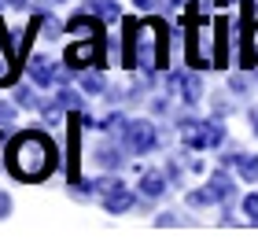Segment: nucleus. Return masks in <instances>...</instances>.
<instances>
[{
	"mask_svg": "<svg viewBox=\"0 0 258 247\" xmlns=\"http://www.w3.org/2000/svg\"><path fill=\"white\" fill-rule=\"evenodd\" d=\"M8 166L19 181H44L48 173L59 166V155H55V144L41 129L33 133H22L15 144H11V155H8Z\"/></svg>",
	"mask_w": 258,
	"mask_h": 247,
	"instance_id": "f257e3e1",
	"label": "nucleus"
},
{
	"mask_svg": "<svg viewBox=\"0 0 258 247\" xmlns=\"http://www.w3.org/2000/svg\"><path fill=\"white\" fill-rule=\"evenodd\" d=\"M210 44H214V26H207V19L192 15V30H188V67L192 70H214V52H210Z\"/></svg>",
	"mask_w": 258,
	"mask_h": 247,
	"instance_id": "f03ea898",
	"label": "nucleus"
},
{
	"mask_svg": "<svg viewBox=\"0 0 258 247\" xmlns=\"http://www.w3.org/2000/svg\"><path fill=\"white\" fill-rule=\"evenodd\" d=\"M181 140H184V148H192V151L218 148V144H225V126H221V118L214 114V118H207V122H196V129H188V133H181Z\"/></svg>",
	"mask_w": 258,
	"mask_h": 247,
	"instance_id": "7ed1b4c3",
	"label": "nucleus"
},
{
	"mask_svg": "<svg viewBox=\"0 0 258 247\" xmlns=\"http://www.w3.org/2000/svg\"><path fill=\"white\" fill-rule=\"evenodd\" d=\"M122 137H125V148L137 151V155H148V151L159 148V129H155V122H148V118L129 122Z\"/></svg>",
	"mask_w": 258,
	"mask_h": 247,
	"instance_id": "20e7f679",
	"label": "nucleus"
},
{
	"mask_svg": "<svg viewBox=\"0 0 258 247\" xmlns=\"http://www.w3.org/2000/svg\"><path fill=\"white\" fill-rule=\"evenodd\" d=\"M67 70H81V67H100V37H81L78 44H70L63 52Z\"/></svg>",
	"mask_w": 258,
	"mask_h": 247,
	"instance_id": "39448f33",
	"label": "nucleus"
},
{
	"mask_svg": "<svg viewBox=\"0 0 258 247\" xmlns=\"http://www.w3.org/2000/svg\"><path fill=\"white\" fill-rule=\"evenodd\" d=\"M221 166H236L240 181H247V184L258 181V155H251V151H236V148H229L225 155H221Z\"/></svg>",
	"mask_w": 258,
	"mask_h": 247,
	"instance_id": "423d86ee",
	"label": "nucleus"
},
{
	"mask_svg": "<svg viewBox=\"0 0 258 247\" xmlns=\"http://www.w3.org/2000/svg\"><path fill=\"white\" fill-rule=\"evenodd\" d=\"M170 89H177V96L188 103V107H196L199 100H203V81H199V70H192V74H170Z\"/></svg>",
	"mask_w": 258,
	"mask_h": 247,
	"instance_id": "0eeeda50",
	"label": "nucleus"
},
{
	"mask_svg": "<svg viewBox=\"0 0 258 247\" xmlns=\"http://www.w3.org/2000/svg\"><path fill=\"white\" fill-rule=\"evenodd\" d=\"M207 188H210V192H214V199H218V203H232V199H236V177H232V173H229L225 166L210 173Z\"/></svg>",
	"mask_w": 258,
	"mask_h": 247,
	"instance_id": "6e6552de",
	"label": "nucleus"
},
{
	"mask_svg": "<svg viewBox=\"0 0 258 247\" xmlns=\"http://www.w3.org/2000/svg\"><path fill=\"white\" fill-rule=\"evenodd\" d=\"M166 188H170V177H166V173H159V170H144V173H140V181H137L140 199H159V196H166Z\"/></svg>",
	"mask_w": 258,
	"mask_h": 247,
	"instance_id": "1a4fd4ad",
	"label": "nucleus"
},
{
	"mask_svg": "<svg viewBox=\"0 0 258 247\" xmlns=\"http://www.w3.org/2000/svg\"><path fill=\"white\" fill-rule=\"evenodd\" d=\"M229 67V19L214 22V70Z\"/></svg>",
	"mask_w": 258,
	"mask_h": 247,
	"instance_id": "9d476101",
	"label": "nucleus"
},
{
	"mask_svg": "<svg viewBox=\"0 0 258 247\" xmlns=\"http://www.w3.org/2000/svg\"><path fill=\"white\" fill-rule=\"evenodd\" d=\"M129 207H133V192H129L122 181L103 196V210H107V214H122V210H129Z\"/></svg>",
	"mask_w": 258,
	"mask_h": 247,
	"instance_id": "9b49d317",
	"label": "nucleus"
},
{
	"mask_svg": "<svg viewBox=\"0 0 258 247\" xmlns=\"http://www.w3.org/2000/svg\"><path fill=\"white\" fill-rule=\"evenodd\" d=\"M85 11H92V15L103 19V22H118L122 19L118 0H85Z\"/></svg>",
	"mask_w": 258,
	"mask_h": 247,
	"instance_id": "f8f14e48",
	"label": "nucleus"
},
{
	"mask_svg": "<svg viewBox=\"0 0 258 247\" xmlns=\"http://www.w3.org/2000/svg\"><path fill=\"white\" fill-rule=\"evenodd\" d=\"M96 162H100L103 170H122L125 155H122L118 144H100V148H96Z\"/></svg>",
	"mask_w": 258,
	"mask_h": 247,
	"instance_id": "ddd939ff",
	"label": "nucleus"
},
{
	"mask_svg": "<svg viewBox=\"0 0 258 247\" xmlns=\"http://www.w3.org/2000/svg\"><path fill=\"white\" fill-rule=\"evenodd\" d=\"M30 78L37 81V85H52V81H55V70H52V63L44 59V55H33V59H30Z\"/></svg>",
	"mask_w": 258,
	"mask_h": 247,
	"instance_id": "4468645a",
	"label": "nucleus"
},
{
	"mask_svg": "<svg viewBox=\"0 0 258 247\" xmlns=\"http://www.w3.org/2000/svg\"><path fill=\"white\" fill-rule=\"evenodd\" d=\"M125 126H129V122H125V114H118V111H111L107 118L100 122V129H107V133H125Z\"/></svg>",
	"mask_w": 258,
	"mask_h": 247,
	"instance_id": "2eb2a0df",
	"label": "nucleus"
},
{
	"mask_svg": "<svg viewBox=\"0 0 258 247\" xmlns=\"http://www.w3.org/2000/svg\"><path fill=\"white\" fill-rule=\"evenodd\" d=\"M247 89H251V81H247V70L240 67V74H232V78H229V92H236V96H247Z\"/></svg>",
	"mask_w": 258,
	"mask_h": 247,
	"instance_id": "dca6fc26",
	"label": "nucleus"
},
{
	"mask_svg": "<svg viewBox=\"0 0 258 247\" xmlns=\"http://www.w3.org/2000/svg\"><path fill=\"white\" fill-rule=\"evenodd\" d=\"M210 203H218L210 188H196V192H188V207H210Z\"/></svg>",
	"mask_w": 258,
	"mask_h": 247,
	"instance_id": "f3484780",
	"label": "nucleus"
},
{
	"mask_svg": "<svg viewBox=\"0 0 258 247\" xmlns=\"http://www.w3.org/2000/svg\"><path fill=\"white\" fill-rule=\"evenodd\" d=\"M251 67H258V19L251 26V37H247V70Z\"/></svg>",
	"mask_w": 258,
	"mask_h": 247,
	"instance_id": "a211bd4d",
	"label": "nucleus"
},
{
	"mask_svg": "<svg viewBox=\"0 0 258 247\" xmlns=\"http://www.w3.org/2000/svg\"><path fill=\"white\" fill-rule=\"evenodd\" d=\"M55 100H59L63 107H70V111H81V107H85V103H81V96H78L74 89H59V96H55Z\"/></svg>",
	"mask_w": 258,
	"mask_h": 247,
	"instance_id": "6ab92c4d",
	"label": "nucleus"
},
{
	"mask_svg": "<svg viewBox=\"0 0 258 247\" xmlns=\"http://www.w3.org/2000/svg\"><path fill=\"white\" fill-rule=\"evenodd\" d=\"M166 177H170V184H177V188H181V181H184V166H181V155L166 162Z\"/></svg>",
	"mask_w": 258,
	"mask_h": 247,
	"instance_id": "aec40b11",
	"label": "nucleus"
},
{
	"mask_svg": "<svg viewBox=\"0 0 258 247\" xmlns=\"http://www.w3.org/2000/svg\"><path fill=\"white\" fill-rule=\"evenodd\" d=\"M243 214L251 218V225H258V192H251V196H243Z\"/></svg>",
	"mask_w": 258,
	"mask_h": 247,
	"instance_id": "412c9836",
	"label": "nucleus"
},
{
	"mask_svg": "<svg viewBox=\"0 0 258 247\" xmlns=\"http://www.w3.org/2000/svg\"><path fill=\"white\" fill-rule=\"evenodd\" d=\"M81 89L85 92H103V78L100 74H81Z\"/></svg>",
	"mask_w": 258,
	"mask_h": 247,
	"instance_id": "4be33fe9",
	"label": "nucleus"
},
{
	"mask_svg": "<svg viewBox=\"0 0 258 247\" xmlns=\"http://www.w3.org/2000/svg\"><path fill=\"white\" fill-rule=\"evenodd\" d=\"M210 103H214V114L221 118V114H229L232 111V103L225 100V92H214V96H210Z\"/></svg>",
	"mask_w": 258,
	"mask_h": 247,
	"instance_id": "5701e85b",
	"label": "nucleus"
},
{
	"mask_svg": "<svg viewBox=\"0 0 258 247\" xmlns=\"http://www.w3.org/2000/svg\"><path fill=\"white\" fill-rule=\"evenodd\" d=\"M15 103H19V107H37V96H33L30 89H19L15 92Z\"/></svg>",
	"mask_w": 258,
	"mask_h": 247,
	"instance_id": "b1692460",
	"label": "nucleus"
},
{
	"mask_svg": "<svg viewBox=\"0 0 258 247\" xmlns=\"http://www.w3.org/2000/svg\"><path fill=\"white\" fill-rule=\"evenodd\" d=\"M15 107H19V103H0V126L15 122Z\"/></svg>",
	"mask_w": 258,
	"mask_h": 247,
	"instance_id": "393cba45",
	"label": "nucleus"
},
{
	"mask_svg": "<svg viewBox=\"0 0 258 247\" xmlns=\"http://www.w3.org/2000/svg\"><path fill=\"white\" fill-rule=\"evenodd\" d=\"M177 221H181V218H177V210H166V214H159V218H155V225H159V229H166V225H177Z\"/></svg>",
	"mask_w": 258,
	"mask_h": 247,
	"instance_id": "a878e982",
	"label": "nucleus"
},
{
	"mask_svg": "<svg viewBox=\"0 0 258 247\" xmlns=\"http://www.w3.org/2000/svg\"><path fill=\"white\" fill-rule=\"evenodd\" d=\"M133 4H137L140 11H159V8H162V0H133Z\"/></svg>",
	"mask_w": 258,
	"mask_h": 247,
	"instance_id": "bb28decb",
	"label": "nucleus"
},
{
	"mask_svg": "<svg viewBox=\"0 0 258 247\" xmlns=\"http://www.w3.org/2000/svg\"><path fill=\"white\" fill-rule=\"evenodd\" d=\"M8 214H11V196L0 192V218H8Z\"/></svg>",
	"mask_w": 258,
	"mask_h": 247,
	"instance_id": "cd10ccee",
	"label": "nucleus"
},
{
	"mask_svg": "<svg viewBox=\"0 0 258 247\" xmlns=\"http://www.w3.org/2000/svg\"><path fill=\"white\" fill-rule=\"evenodd\" d=\"M247 122H251V133L258 137V103H254V107H247Z\"/></svg>",
	"mask_w": 258,
	"mask_h": 247,
	"instance_id": "c85d7f7f",
	"label": "nucleus"
},
{
	"mask_svg": "<svg viewBox=\"0 0 258 247\" xmlns=\"http://www.w3.org/2000/svg\"><path fill=\"white\" fill-rule=\"evenodd\" d=\"M4 4H11V8H26V0H4Z\"/></svg>",
	"mask_w": 258,
	"mask_h": 247,
	"instance_id": "c756f323",
	"label": "nucleus"
},
{
	"mask_svg": "<svg viewBox=\"0 0 258 247\" xmlns=\"http://www.w3.org/2000/svg\"><path fill=\"white\" fill-rule=\"evenodd\" d=\"M166 4H170V8H184L188 0H166Z\"/></svg>",
	"mask_w": 258,
	"mask_h": 247,
	"instance_id": "7c9ffc66",
	"label": "nucleus"
},
{
	"mask_svg": "<svg viewBox=\"0 0 258 247\" xmlns=\"http://www.w3.org/2000/svg\"><path fill=\"white\" fill-rule=\"evenodd\" d=\"M0 44H4V26H0Z\"/></svg>",
	"mask_w": 258,
	"mask_h": 247,
	"instance_id": "2f4dec72",
	"label": "nucleus"
}]
</instances>
